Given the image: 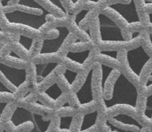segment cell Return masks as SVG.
I'll return each mask as SVG.
<instances>
[{"label": "cell", "mask_w": 152, "mask_h": 132, "mask_svg": "<svg viewBox=\"0 0 152 132\" xmlns=\"http://www.w3.org/2000/svg\"><path fill=\"white\" fill-rule=\"evenodd\" d=\"M111 132H140L142 126L136 118L129 115H120L107 120Z\"/></svg>", "instance_id": "6da1fadb"}, {"label": "cell", "mask_w": 152, "mask_h": 132, "mask_svg": "<svg viewBox=\"0 0 152 132\" xmlns=\"http://www.w3.org/2000/svg\"><path fill=\"white\" fill-rule=\"evenodd\" d=\"M102 75V65L99 62H96L91 70V90L93 100L96 102L104 100Z\"/></svg>", "instance_id": "7a4b0ae2"}, {"label": "cell", "mask_w": 152, "mask_h": 132, "mask_svg": "<svg viewBox=\"0 0 152 132\" xmlns=\"http://www.w3.org/2000/svg\"><path fill=\"white\" fill-rule=\"evenodd\" d=\"M111 7L117 10L122 17L124 19L129 25L134 23H137L141 22L140 16L137 9L136 4H135L134 0H132L129 4H125V3H116V4H110ZM142 23V22H141Z\"/></svg>", "instance_id": "3957f363"}, {"label": "cell", "mask_w": 152, "mask_h": 132, "mask_svg": "<svg viewBox=\"0 0 152 132\" xmlns=\"http://www.w3.org/2000/svg\"><path fill=\"white\" fill-rule=\"evenodd\" d=\"M66 67L62 63H59L55 66V67L50 71L48 75H46L41 81L37 83L35 89L33 91L35 93L41 92H45L51 87L53 84H56V79L57 76L60 74L65 73L66 71Z\"/></svg>", "instance_id": "277c9868"}, {"label": "cell", "mask_w": 152, "mask_h": 132, "mask_svg": "<svg viewBox=\"0 0 152 132\" xmlns=\"http://www.w3.org/2000/svg\"><path fill=\"white\" fill-rule=\"evenodd\" d=\"M126 115L136 118L137 116L136 108L134 106L129 103H114L111 106H108L106 112L107 120L110 118H114L117 115Z\"/></svg>", "instance_id": "5b68a950"}, {"label": "cell", "mask_w": 152, "mask_h": 132, "mask_svg": "<svg viewBox=\"0 0 152 132\" xmlns=\"http://www.w3.org/2000/svg\"><path fill=\"white\" fill-rule=\"evenodd\" d=\"M120 75L121 72L119 69H111V72H109L106 80L103 81V97L106 101L112 100L114 88Z\"/></svg>", "instance_id": "8992f818"}, {"label": "cell", "mask_w": 152, "mask_h": 132, "mask_svg": "<svg viewBox=\"0 0 152 132\" xmlns=\"http://www.w3.org/2000/svg\"><path fill=\"white\" fill-rule=\"evenodd\" d=\"M43 8L56 17H63L69 15L62 5L60 0H36Z\"/></svg>", "instance_id": "52a82bcc"}, {"label": "cell", "mask_w": 152, "mask_h": 132, "mask_svg": "<svg viewBox=\"0 0 152 132\" xmlns=\"http://www.w3.org/2000/svg\"><path fill=\"white\" fill-rule=\"evenodd\" d=\"M30 61L35 64L59 63H62V56L57 52H45L37 55Z\"/></svg>", "instance_id": "ba28073f"}, {"label": "cell", "mask_w": 152, "mask_h": 132, "mask_svg": "<svg viewBox=\"0 0 152 132\" xmlns=\"http://www.w3.org/2000/svg\"><path fill=\"white\" fill-rule=\"evenodd\" d=\"M1 63L7 65V66H10V67L16 68V69H25L29 65L30 61L21 58L20 57L16 56L13 51L11 54H10L9 56H4L3 61Z\"/></svg>", "instance_id": "9c48e42d"}, {"label": "cell", "mask_w": 152, "mask_h": 132, "mask_svg": "<svg viewBox=\"0 0 152 132\" xmlns=\"http://www.w3.org/2000/svg\"><path fill=\"white\" fill-rule=\"evenodd\" d=\"M96 62H99L103 66H108L111 69H116L120 70V63L117 60V56H110V55L106 54L105 51H101L96 56Z\"/></svg>", "instance_id": "30bf717a"}, {"label": "cell", "mask_w": 152, "mask_h": 132, "mask_svg": "<svg viewBox=\"0 0 152 132\" xmlns=\"http://www.w3.org/2000/svg\"><path fill=\"white\" fill-rule=\"evenodd\" d=\"M69 30L70 32H71L72 34H74L78 40L83 41H91V38L90 34H89L88 31H86L84 30H83L82 28H80L78 26L77 23L74 22V16H73L72 21L71 22V23L68 25V26L67 27Z\"/></svg>", "instance_id": "8fae6325"}, {"label": "cell", "mask_w": 152, "mask_h": 132, "mask_svg": "<svg viewBox=\"0 0 152 132\" xmlns=\"http://www.w3.org/2000/svg\"><path fill=\"white\" fill-rule=\"evenodd\" d=\"M68 14H75L83 10L88 0H60Z\"/></svg>", "instance_id": "7c38bea8"}, {"label": "cell", "mask_w": 152, "mask_h": 132, "mask_svg": "<svg viewBox=\"0 0 152 132\" xmlns=\"http://www.w3.org/2000/svg\"><path fill=\"white\" fill-rule=\"evenodd\" d=\"M91 70H84L83 72L76 74L74 81L71 83V87H72V89L74 92L77 93L81 89V88L83 87L85 83L87 81L88 77L90 75Z\"/></svg>", "instance_id": "4fadbf2b"}, {"label": "cell", "mask_w": 152, "mask_h": 132, "mask_svg": "<svg viewBox=\"0 0 152 132\" xmlns=\"http://www.w3.org/2000/svg\"><path fill=\"white\" fill-rule=\"evenodd\" d=\"M62 63L65 65L67 69L71 71V72H76V73H80L85 70L83 63L68 57L67 56H62Z\"/></svg>", "instance_id": "5bb4252c"}, {"label": "cell", "mask_w": 152, "mask_h": 132, "mask_svg": "<svg viewBox=\"0 0 152 132\" xmlns=\"http://www.w3.org/2000/svg\"><path fill=\"white\" fill-rule=\"evenodd\" d=\"M95 44L92 41H83L80 40H77L70 48L69 52L73 53H79L83 52L88 51L95 47Z\"/></svg>", "instance_id": "9a60e30c"}, {"label": "cell", "mask_w": 152, "mask_h": 132, "mask_svg": "<svg viewBox=\"0 0 152 132\" xmlns=\"http://www.w3.org/2000/svg\"><path fill=\"white\" fill-rule=\"evenodd\" d=\"M77 40H78V38L72 34L71 32L67 35V36L65 37V39L62 41V44H61L60 47L58 50L57 53L60 55L61 56H65L68 53H69V50L71 48V47L72 46V44L75 42Z\"/></svg>", "instance_id": "2e32d148"}, {"label": "cell", "mask_w": 152, "mask_h": 132, "mask_svg": "<svg viewBox=\"0 0 152 132\" xmlns=\"http://www.w3.org/2000/svg\"><path fill=\"white\" fill-rule=\"evenodd\" d=\"M13 48V51L16 56L20 57L21 58L30 61H31V56H30V51L23 45L21 44L19 41H14L10 43Z\"/></svg>", "instance_id": "e0dca14e"}, {"label": "cell", "mask_w": 152, "mask_h": 132, "mask_svg": "<svg viewBox=\"0 0 152 132\" xmlns=\"http://www.w3.org/2000/svg\"><path fill=\"white\" fill-rule=\"evenodd\" d=\"M37 64L30 61L29 65L25 69V80L28 81L31 84V87L37 84Z\"/></svg>", "instance_id": "ac0fdd59"}, {"label": "cell", "mask_w": 152, "mask_h": 132, "mask_svg": "<svg viewBox=\"0 0 152 132\" xmlns=\"http://www.w3.org/2000/svg\"><path fill=\"white\" fill-rule=\"evenodd\" d=\"M56 84L59 87V89L62 91V92L66 93V94H71V92H74L71 84L64 73L58 75L56 79Z\"/></svg>", "instance_id": "d6986e66"}, {"label": "cell", "mask_w": 152, "mask_h": 132, "mask_svg": "<svg viewBox=\"0 0 152 132\" xmlns=\"http://www.w3.org/2000/svg\"><path fill=\"white\" fill-rule=\"evenodd\" d=\"M77 114L86 115L91 114L97 111V103L94 100H92L87 103H82L77 109Z\"/></svg>", "instance_id": "ffe728a7"}, {"label": "cell", "mask_w": 152, "mask_h": 132, "mask_svg": "<svg viewBox=\"0 0 152 132\" xmlns=\"http://www.w3.org/2000/svg\"><path fill=\"white\" fill-rule=\"evenodd\" d=\"M77 115V109L71 107L69 105H65L63 106L54 109V115L59 118H65V117H74Z\"/></svg>", "instance_id": "44dd1931"}, {"label": "cell", "mask_w": 152, "mask_h": 132, "mask_svg": "<svg viewBox=\"0 0 152 132\" xmlns=\"http://www.w3.org/2000/svg\"><path fill=\"white\" fill-rule=\"evenodd\" d=\"M29 92H31V84L28 81L25 80L24 82L18 86L17 89L16 90L15 92H13V95H14L13 100L23 98Z\"/></svg>", "instance_id": "7402d4cb"}, {"label": "cell", "mask_w": 152, "mask_h": 132, "mask_svg": "<svg viewBox=\"0 0 152 132\" xmlns=\"http://www.w3.org/2000/svg\"><path fill=\"white\" fill-rule=\"evenodd\" d=\"M37 98H38V101L39 103L48 107L52 108V109H55L56 107L55 100L51 96L49 95L46 92H41L37 93Z\"/></svg>", "instance_id": "603a6c76"}, {"label": "cell", "mask_w": 152, "mask_h": 132, "mask_svg": "<svg viewBox=\"0 0 152 132\" xmlns=\"http://www.w3.org/2000/svg\"><path fill=\"white\" fill-rule=\"evenodd\" d=\"M83 117H84V115H80V114H77L75 116L73 117L69 128L71 132H80L82 125H83Z\"/></svg>", "instance_id": "cb8c5ba5"}, {"label": "cell", "mask_w": 152, "mask_h": 132, "mask_svg": "<svg viewBox=\"0 0 152 132\" xmlns=\"http://www.w3.org/2000/svg\"><path fill=\"white\" fill-rule=\"evenodd\" d=\"M0 81L1 82V84L7 89L10 92H15L16 90L17 89V86L16 84H13L12 81H10L7 77L5 76V75L4 74V72L1 71V69H0Z\"/></svg>", "instance_id": "d4e9b609"}, {"label": "cell", "mask_w": 152, "mask_h": 132, "mask_svg": "<svg viewBox=\"0 0 152 132\" xmlns=\"http://www.w3.org/2000/svg\"><path fill=\"white\" fill-rule=\"evenodd\" d=\"M43 48V39L39 41H35L34 44L32 45L31 48L30 49V56H31V60L34 57L37 56V55L40 54L42 53V50Z\"/></svg>", "instance_id": "484cf974"}, {"label": "cell", "mask_w": 152, "mask_h": 132, "mask_svg": "<svg viewBox=\"0 0 152 132\" xmlns=\"http://www.w3.org/2000/svg\"><path fill=\"white\" fill-rule=\"evenodd\" d=\"M60 35V28L55 27L47 32H43V39L46 40H53L59 38Z\"/></svg>", "instance_id": "4316f807"}, {"label": "cell", "mask_w": 152, "mask_h": 132, "mask_svg": "<svg viewBox=\"0 0 152 132\" xmlns=\"http://www.w3.org/2000/svg\"><path fill=\"white\" fill-rule=\"evenodd\" d=\"M68 104L71 106V107L75 108V109H78L79 106L81 105V102H80L79 96L77 93L76 92H71V94H68Z\"/></svg>", "instance_id": "83f0119b"}, {"label": "cell", "mask_w": 152, "mask_h": 132, "mask_svg": "<svg viewBox=\"0 0 152 132\" xmlns=\"http://www.w3.org/2000/svg\"><path fill=\"white\" fill-rule=\"evenodd\" d=\"M68 102V94L66 93H63L60 94L59 96H58L56 99H55V103H56V107L55 109H57V108L61 107V106H63L65 105H66Z\"/></svg>", "instance_id": "f1b7e54d"}, {"label": "cell", "mask_w": 152, "mask_h": 132, "mask_svg": "<svg viewBox=\"0 0 152 132\" xmlns=\"http://www.w3.org/2000/svg\"><path fill=\"white\" fill-rule=\"evenodd\" d=\"M14 100V95L11 92H0V103H7Z\"/></svg>", "instance_id": "f546056e"}, {"label": "cell", "mask_w": 152, "mask_h": 132, "mask_svg": "<svg viewBox=\"0 0 152 132\" xmlns=\"http://www.w3.org/2000/svg\"><path fill=\"white\" fill-rule=\"evenodd\" d=\"M97 125L99 132H111V129L105 120H100L97 118Z\"/></svg>", "instance_id": "4dcf8cb0"}, {"label": "cell", "mask_w": 152, "mask_h": 132, "mask_svg": "<svg viewBox=\"0 0 152 132\" xmlns=\"http://www.w3.org/2000/svg\"><path fill=\"white\" fill-rule=\"evenodd\" d=\"M24 100L25 101L28 102V103H35V102L38 101V98H37V93L34 92H29L25 97H23Z\"/></svg>", "instance_id": "1f68e13d"}, {"label": "cell", "mask_w": 152, "mask_h": 132, "mask_svg": "<svg viewBox=\"0 0 152 132\" xmlns=\"http://www.w3.org/2000/svg\"><path fill=\"white\" fill-rule=\"evenodd\" d=\"M12 52H13V48H12L10 43H4V46L0 50V53L4 56H9L10 54H11Z\"/></svg>", "instance_id": "d6a6232c"}, {"label": "cell", "mask_w": 152, "mask_h": 132, "mask_svg": "<svg viewBox=\"0 0 152 132\" xmlns=\"http://www.w3.org/2000/svg\"><path fill=\"white\" fill-rule=\"evenodd\" d=\"M144 30L152 32V13H147V23L144 27Z\"/></svg>", "instance_id": "836d02e7"}, {"label": "cell", "mask_w": 152, "mask_h": 132, "mask_svg": "<svg viewBox=\"0 0 152 132\" xmlns=\"http://www.w3.org/2000/svg\"><path fill=\"white\" fill-rule=\"evenodd\" d=\"M108 3V5L112 4H116V3H125V4H129L132 0H105Z\"/></svg>", "instance_id": "e575fe53"}, {"label": "cell", "mask_w": 152, "mask_h": 132, "mask_svg": "<svg viewBox=\"0 0 152 132\" xmlns=\"http://www.w3.org/2000/svg\"><path fill=\"white\" fill-rule=\"evenodd\" d=\"M80 132H99V128H98L97 123H96L95 125L91 126L90 128H86V129L82 130V131H80Z\"/></svg>", "instance_id": "d590c367"}, {"label": "cell", "mask_w": 152, "mask_h": 132, "mask_svg": "<svg viewBox=\"0 0 152 132\" xmlns=\"http://www.w3.org/2000/svg\"><path fill=\"white\" fill-rule=\"evenodd\" d=\"M0 41L6 43V32L3 31L0 27Z\"/></svg>", "instance_id": "8d00e7d4"}, {"label": "cell", "mask_w": 152, "mask_h": 132, "mask_svg": "<svg viewBox=\"0 0 152 132\" xmlns=\"http://www.w3.org/2000/svg\"><path fill=\"white\" fill-rule=\"evenodd\" d=\"M8 103V102H7ZM7 103H0V119H1V115H2V112L4 111V108H5L6 105Z\"/></svg>", "instance_id": "74e56055"}, {"label": "cell", "mask_w": 152, "mask_h": 132, "mask_svg": "<svg viewBox=\"0 0 152 132\" xmlns=\"http://www.w3.org/2000/svg\"><path fill=\"white\" fill-rule=\"evenodd\" d=\"M145 35H146L147 38H148V41H150V43H151V44L152 45V32H148V31H146L145 30Z\"/></svg>", "instance_id": "f35d334b"}, {"label": "cell", "mask_w": 152, "mask_h": 132, "mask_svg": "<svg viewBox=\"0 0 152 132\" xmlns=\"http://www.w3.org/2000/svg\"><path fill=\"white\" fill-rule=\"evenodd\" d=\"M4 11V5L2 4V1H0V12Z\"/></svg>", "instance_id": "ab89813d"}, {"label": "cell", "mask_w": 152, "mask_h": 132, "mask_svg": "<svg viewBox=\"0 0 152 132\" xmlns=\"http://www.w3.org/2000/svg\"><path fill=\"white\" fill-rule=\"evenodd\" d=\"M4 56H3V55L1 54V53H0V62H1V63L3 61V59H4Z\"/></svg>", "instance_id": "60d3db41"}, {"label": "cell", "mask_w": 152, "mask_h": 132, "mask_svg": "<svg viewBox=\"0 0 152 132\" xmlns=\"http://www.w3.org/2000/svg\"><path fill=\"white\" fill-rule=\"evenodd\" d=\"M4 43H5V42H3V41H0V50H1V47H2L3 46H4Z\"/></svg>", "instance_id": "b9f144b4"}, {"label": "cell", "mask_w": 152, "mask_h": 132, "mask_svg": "<svg viewBox=\"0 0 152 132\" xmlns=\"http://www.w3.org/2000/svg\"><path fill=\"white\" fill-rule=\"evenodd\" d=\"M1 132H7V131H6V130H5V128H4V130H3V131H1Z\"/></svg>", "instance_id": "7bdbcfd3"}, {"label": "cell", "mask_w": 152, "mask_h": 132, "mask_svg": "<svg viewBox=\"0 0 152 132\" xmlns=\"http://www.w3.org/2000/svg\"><path fill=\"white\" fill-rule=\"evenodd\" d=\"M0 1H5V0H0Z\"/></svg>", "instance_id": "ee69618b"}, {"label": "cell", "mask_w": 152, "mask_h": 132, "mask_svg": "<svg viewBox=\"0 0 152 132\" xmlns=\"http://www.w3.org/2000/svg\"><path fill=\"white\" fill-rule=\"evenodd\" d=\"M151 132H152V129H151Z\"/></svg>", "instance_id": "f6af8a7d"}]
</instances>
